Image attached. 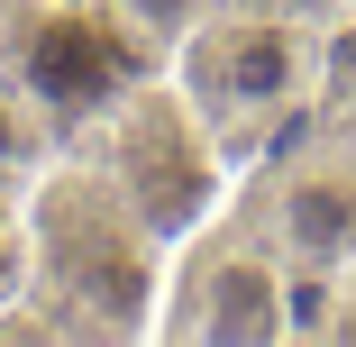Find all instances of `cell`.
<instances>
[{
	"mask_svg": "<svg viewBox=\"0 0 356 347\" xmlns=\"http://www.w3.org/2000/svg\"><path fill=\"white\" fill-rule=\"evenodd\" d=\"M256 174V229L293 265H338L356 274V147L347 137H283Z\"/></svg>",
	"mask_w": 356,
	"mask_h": 347,
	"instance_id": "5b68a950",
	"label": "cell"
},
{
	"mask_svg": "<svg viewBox=\"0 0 356 347\" xmlns=\"http://www.w3.org/2000/svg\"><path fill=\"white\" fill-rule=\"evenodd\" d=\"M19 220H28L37 302H55V320L74 329V338H147L156 329L165 247H156V229L128 211V192L92 156L37 165Z\"/></svg>",
	"mask_w": 356,
	"mask_h": 347,
	"instance_id": "6da1fadb",
	"label": "cell"
},
{
	"mask_svg": "<svg viewBox=\"0 0 356 347\" xmlns=\"http://www.w3.org/2000/svg\"><path fill=\"white\" fill-rule=\"evenodd\" d=\"M92 165L128 192V211L156 229L165 256L229 201V174H238V165L220 156V137L201 128V110L174 92V74H165V83H128V92L110 101Z\"/></svg>",
	"mask_w": 356,
	"mask_h": 347,
	"instance_id": "3957f363",
	"label": "cell"
},
{
	"mask_svg": "<svg viewBox=\"0 0 356 347\" xmlns=\"http://www.w3.org/2000/svg\"><path fill=\"white\" fill-rule=\"evenodd\" d=\"M37 165H46L37 92H10V83H0V174H37Z\"/></svg>",
	"mask_w": 356,
	"mask_h": 347,
	"instance_id": "ba28073f",
	"label": "cell"
},
{
	"mask_svg": "<svg viewBox=\"0 0 356 347\" xmlns=\"http://www.w3.org/2000/svg\"><path fill=\"white\" fill-rule=\"evenodd\" d=\"M220 0H101V19L128 37V55H174Z\"/></svg>",
	"mask_w": 356,
	"mask_h": 347,
	"instance_id": "52a82bcc",
	"label": "cell"
},
{
	"mask_svg": "<svg viewBox=\"0 0 356 347\" xmlns=\"http://www.w3.org/2000/svg\"><path fill=\"white\" fill-rule=\"evenodd\" d=\"M119 28L101 19V10H64V19H46L37 28V46H28V92L37 101H55V110H110L128 83H119Z\"/></svg>",
	"mask_w": 356,
	"mask_h": 347,
	"instance_id": "8992f818",
	"label": "cell"
},
{
	"mask_svg": "<svg viewBox=\"0 0 356 347\" xmlns=\"http://www.w3.org/2000/svg\"><path fill=\"white\" fill-rule=\"evenodd\" d=\"M174 92L201 110V128L220 137V156L247 174L293 137L329 83V37L302 10H265V0H220L174 55Z\"/></svg>",
	"mask_w": 356,
	"mask_h": 347,
	"instance_id": "7a4b0ae2",
	"label": "cell"
},
{
	"mask_svg": "<svg viewBox=\"0 0 356 347\" xmlns=\"http://www.w3.org/2000/svg\"><path fill=\"white\" fill-rule=\"evenodd\" d=\"M28 293V220H0V311Z\"/></svg>",
	"mask_w": 356,
	"mask_h": 347,
	"instance_id": "9c48e42d",
	"label": "cell"
},
{
	"mask_svg": "<svg viewBox=\"0 0 356 347\" xmlns=\"http://www.w3.org/2000/svg\"><path fill=\"white\" fill-rule=\"evenodd\" d=\"M283 293H293V256L256 229V211L247 220L210 211L165 256L156 329L165 338H201V347H265V338H283Z\"/></svg>",
	"mask_w": 356,
	"mask_h": 347,
	"instance_id": "277c9868",
	"label": "cell"
}]
</instances>
